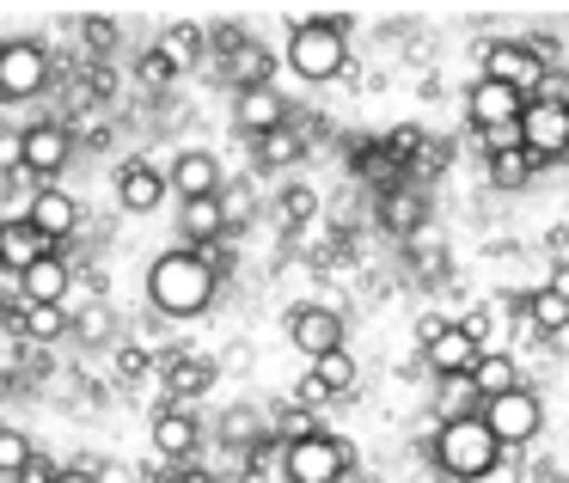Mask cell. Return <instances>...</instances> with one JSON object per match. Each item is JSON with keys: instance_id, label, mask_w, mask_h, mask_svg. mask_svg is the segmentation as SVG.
<instances>
[{"instance_id": "1", "label": "cell", "mask_w": 569, "mask_h": 483, "mask_svg": "<svg viewBox=\"0 0 569 483\" xmlns=\"http://www.w3.org/2000/svg\"><path fill=\"white\" fill-rule=\"evenodd\" d=\"M214 294H221V275L209 270V258H202L197 245H178V251H166V258H153L148 306L160 312V319H197V312L214 306Z\"/></svg>"}, {"instance_id": "2", "label": "cell", "mask_w": 569, "mask_h": 483, "mask_svg": "<svg viewBox=\"0 0 569 483\" xmlns=\"http://www.w3.org/2000/svg\"><path fill=\"white\" fill-rule=\"evenodd\" d=\"M429 453L447 483H483L496 471V459H502V441L483 429V416H447V422H435Z\"/></svg>"}, {"instance_id": "3", "label": "cell", "mask_w": 569, "mask_h": 483, "mask_svg": "<svg viewBox=\"0 0 569 483\" xmlns=\"http://www.w3.org/2000/svg\"><path fill=\"white\" fill-rule=\"evenodd\" d=\"M288 74L307 80V87H325L349 68V38H343V19H295L288 26V50H282Z\"/></svg>"}, {"instance_id": "4", "label": "cell", "mask_w": 569, "mask_h": 483, "mask_svg": "<svg viewBox=\"0 0 569 483\" xmlns=\"http://www.w3.org/2000/svg\"><path fill=\"white\" fill-rule=\"evenodd\" d=\"M478 416H483V429L502 441V453L539 441V429H545V404H539V392H527V385H508V392L483 398Z\"/></svg>"}, {"instance_id": "5", "label": "cell", "mask_w": 569, "mask_h": 483, "mask_svg": "<svg viewBox=\"0 0 569 483\" xmlns=\"http://www.w3.org/2000/svg\"><path fill=\"white\" fill-rule=\"evenodd\" d=\"M343 471H349V453L337 434L312 429L300 441H282V477L288 483H343Z\"/></svg>"}, {"instance_id": "6", "label": "cell", "mask_w": 569, "mask_h": 483, "mask_svg": "<svg viewBox=\"0 0 569 483\" xmlns=\"http://www.w3.org/2000/svg\"><path fill=\"white\" fill-rule=\"evenodd\" d=\"M50 87V50H43L38 38H13L0 43V99H38V92Z\"/></svg>"}, {"instance_id": "7", "label": "cell", "mask_w": 569, "mask_h": 483, "mask_svg": "<svg viewBox=\"0 0 569 483\" xmlns=\"http://www.w3.org/2000/svg\"><path fill=\"white\" fill-rule=\"evenodd\" d=\"M515 141L532 153V160H563L569 153V111H557V104H545V99H527L520 104V117H515Z\"/></svg>"}, {"instance_id": "8", "label": "cell", "mask_w": 569, "mask_h": 483, "mask_svg": "<svg viewBox=\"0 0 569 483\" xmlns=\"http://www.w3.org/2000/svg\"><path fill=\"white\" fill-rule=\"evenodd\" d=\"M539 74H545L539 43H490V50H483V80H502V87H515L520 99L539 87Z\"/></svg>"}, {"instance_id": "9", "label": "cell", "mask_w": 569, "mask_h": 483, "mask_svg": "<svg viewBox=\"0 0 569 483\" xmlns=\"http://www.w3.org/2000/svg\"><path fill=\"white\" fill-rule=\"evenodd\" d=\"M68 153H74V135H68L62 123H31L26 135H19V172L56 178L68 165Z\"/></svg>"}, {"instance_id": "10", "label": "cell", "mask_w": 569, "mask_h": 483, "mask_svg": "<svg viewBox=\"0 0 569 483\" xmlns=\"http://www.w3.org/2000/svg\"><path fill=\"white\" fill-rule=\"evenodd\" d=\"M520 92L515 87H502V80H483L478 74V87H471V99H466V117H471V129H515V117H520Z\"/></svg>"}, {"instance_id": "11", "label": "cell", "mask_w": 569, "mask_h": 483, "mask_svg": "<svg viewBox=\"0 0 569 483\" xmlns=\"http://www.w3.org/2000/svg\"><path fill=\"white\" fill-rule=\"evenodd\" d=\"M288 343L312 361V355H325V349L343 343V319H337L331 306H295L288 312Z\"/></svg>"}, {"instance_id": "12", "label": "cell", "mask_w": 569, "mask_h": 483, "mask_svg": "<svg viewBox=\"0 0 569 483\" xmlns=\"http://www.w3.org/2000/svg\"><path fill=\"white\" fill-rule=\"evenodd\" d=\"M166 190H178V197H214L221 190V160L209 148H184L172 160V172H166Z\"/></svg>"}, {"instance_id": "13", "label": "cell", "mask_w": 569, "mask_h": 483, "mask_svg": "<svg viewBox=\"0 0 569 483\" xmlns=\"http://www.w3.org/2000/svg\"><path fill=\"white\" fill-rule=\"evenodd\" d=\"M43 251H56L50 239L38 233V227L26 221V214H13V221H0V275H19L26 263H38Z\"/></svg>"}, {"instance_id": "14", "label": "cell", "mask_w": 569, "mask_h": 483, "mask_svg": "<svg viewBox=\"0 0 569 483\" xmlns=\"http://www.w3.org/2000/svg\"><path fill=\"white\" fill-rule=\"evenodd\" d=\"M233 123L246 129V135H263V129H282L288 123V99L276 87H246L233 99Z\"/></svg>"}, {"instance_id": "15", "label": "cell", "mask_w": 569, "mask_h": 483, "mask_svg": "<svg viewBox=\"0 0 569 483\" xmlns=\"http://www.w3.org/2000/svg\"><path fill=\"white\" fill-rule=\"evenodd\" d=\"M160 197H166V178H160V165H148V160H129L123 172H117V202H123L129 214H153V209H160Z\"/></svg>"}, {"instance_id": "16", "label": "cell", "mask_w": 569, "mask_h": 483, "mask_svg": "<svg viewBox=\"0 0 569 483\" xmlns=\"http://www.w3.org/2000/svg\"><path fill=\"white\" fill-rule=\"evenodd\" d=\"M26 221L38 227L50 245H62V239L80 227V202L62 197V190H38V197H31V209H26Z\"/></svg>"}, {"instance_id": "17", "label": "cell", "mask_w": 569, "mask_h": 483, "mask_svg": "<svg viewBox=\"0 0 569 483\" xmlns=\"http://www.w3.org/2000/svg\"><path fill=\"white\" fill-rule=\"evenodd\" d=\"M178 233H184V245H214L227 233L221 197H178Z\"/></svg>"}, {"instance_id": "18", "label": "cell", "mask_w": 569, "mask_h": 483, "mask_svg": "<svg viewBox=\"0 0 569 483\" xmlns=\"http://www.w3.org/2000/svg\"><path fill=\"white\" fill-rule=\"evenodd\" d=\"M13 282H19V300H62L74 275H68V258H62V251H43V258L26 263Z\"/></svg>"}, {"instance_id": "19", "label": "cell", "mask_w": 569, "mask_h": 483, "mask_svg": "<svg viewBox=\"0 0 569 483\" xmlns=\"http://www.w3.org/2000/svg\"><path fill=\"white\" fill-rule=\"evenodd\" d=\"M422 361H429L435 380H441V373H466L471 361H478V343H471L459 324H447L441 336H429V343H422Z\"/></svg>"}, {"instance_id": "20", "label": "cell", "mask_w": 569, "mask_h": 483, "mask_svg": "<svg viewBox=\"0 0 569 483\" xmlns=\"http://www.w3.org/2000/svg\"><path fill=\"white\" fill-rule=\"evenodd\" d=\"M197 441H202V429H197L190 410H160V416H153V446H160L166 459H190Z\"/></svg>"}, {"instance_id": "21", "label": "cell", "mask_w": 569, "mask_h": 483, "mask_svg": "<svg viewBox=\"0 0 569 483\" xmlns=\"http://www.w3.org/2000/svg\"><path fill=\"white\" fill-rule=\"evenodd\" d=\"M466 380L478 385V398H496V392H508V385H520V368H515L508 349H478V361L466 368Z\"/></svg>"}, {"instance_id": "22", "label": "cell", "mask_w": 569, "mask_h": 483, "mask_svg": "<svg viewBox=\"0 0 569 483\" xmlns=\"http://www.w3.org/2000/svg\"><path fill=\"white\" fill-rule=\"evenodd\" d=\"M221 56H227V80H233L239 92H246V87H270L276 56L263 50V43H233V50H221Z\"/></svg>"}, {"instance_id": "23", "label": "cell", "mask_w": 569, "mask_h": 483, "mask_svg": "<svg viewBox=\"0 0 569 483\" xmlns=\"http://www.w3.org/2000/svg\"><path fill=\"white\" fill-rule=\"evenodd\" d=\"M422 221H429V202H422L417 190H405V184L380 190V227L386 233H417Z\"/></svg>"}, {"instance_id": "24", "label": "cell", "mask_w": 569, "mask_h": 483, "mask_svg": "<svg viewBox=\"0 0 569 483\" xmlns=\"http://www.w3.org/2000/svg\"><path fill=\"white\" fill-rule=\"evenodd\" d=\"M532 172H539V160H532L527 148H490V184L502 190V197L527 190V184H532Z\"/></svg>"}, {"instance_id": "25", "label": "cell", "mask_w": 569, "mask_h": 483, "mask_svg": "<svg viewBox=\"0 0 569 483\" xmlns=\"http://www.w3.org/2000/svg\"><path fill=\"white\" fill-rule=\"evenodd\" d=\"M202 50H209V31H202V26H166V31H160V56L172 62V74L197 68Z\"/></svg>"}, {"instance_id": "26", "label": "cell", "mask_w": 569, "mask_h": 483, "mask_svg": "<svg viewBox=\"0 0 569 483\" xmlns=\"http://www.w3.org/2000/svg\"><path fill=\"white\" fill-rule=\"evenodd\" d=\"M19 331H26L31 343H56V336L68 331L62 300H19Z\"/></svg>"}, {"instance_id": "27", "label": "cell", "mask_w": 569, "mask_h": 483, "mask_svg": "<svg viewBox=\"0 0 569 483\" xmlns=\"http://www.w3.org/2000/svg\"><path fill=\"white\" fill-rule=\"evenodd\" d=\"M312 380H319L331 398H349V392H356V355H349L343 343L325 349V355H312Z\"/></svg>"}, {"instance_id": "28", "label": "cell", "mask_w": 569, "mask_h": 483, "mask_svg": "<svg viewBox=\"0 0 569 483\" xmlns=\"http://www.w3.org/2000/svg\"><path fill=\"white\" fill-rule=\"evenodd\" d=\"M209 380H214V361H202V355H172L166 361V392H178V398L209 392Z\"/></svg>"}, {"instance_id": "29", "label": "cell", "mask_w": 569, "mask_h": 483, "mask_svg": "<svg viewBox=\"0 0 569 483\" xmlns=\"http://www.w3.org/2000/svg\"><path fill=\"white\" fill-rule=\"evenodd\" d=\"M478 385L466 380V373H441V392H435V416H478Z\"/></svg>"}, {"instance_id": "30", "label": "cell", "mask_w": 569, "mask_h": 483, "mask_svg": "<svg viewBox=\"0 0 569 483\" xmlns=\"http://www.w3.org/2000/svg\"><path fill=\"white\" fill-rule=\"evenodd\" d=\"M263 441V416H258V404H233L221 416V446H233V453H251V446Z\"/></svg>"}, {"instance_id": "31", "label": "cell", "mask_w": 569, "mask_h": 483, "mask_svg": "<svg viewBox=\"0 0 569 483\" xmlns=\"http://www.w3.org/2000/svg\"><path fill=\"white\" fill-rule=\"evenodd\" d=\"M251 153H258V165H263V172H282V165H295L300 160V141H295V129H263V135H258V148H251Z\"/></svg>"}, {"instance_id": "32", "label": "cell", "mask_w": 569, "mask_h": 483, "mask_svg": "<svg viewBox=\"0 0 569 483\" xmlns=\"http://www.w3.org/2000/svg\"><path fill=\"white\" fill-rule=\"evenodd\" d=\"M520 312H527V319L539 324L545 336L569 324V300H563V294H551V288H527V306H520Z\"/></svg>"}, {"instance_id": "33", "label": "cell", "mask_w": 569, "mask_h": 483, "mask_svg": "<svg viewBox=\"0 0 569 483\" xmlns=\"http://www.w3.org/2000/svg\"><path fill=\"white\" fill-rule=\"evenodd\" d=\"M312 429H319V410H307V404H288L282 410V416H276V441H300V434H312Z\"/></svg>"}, {"instance_id": "34", "label": "cell", "mask_w": 569, "mask_h": 483, "mask_svg": "<svg viewBox=\"0 0 569 483\" xmlns=\"http://www.w3.org/2000/svg\"><path fill=\"white\" fill-rule=\"evenodd\" d=\"M312 214H319V190H312V184H295V190H282V221H288V227L312 221Z\"/></svg>"}, {"instance_id": "35", "label": "cell", "mask_w": 569, "mask_h": 483, "mask_svg": "<svg viewBox=\"0 0 569 483\" xmlns=\"http://www.w3.org/2000/svg\"><path fill=\"white\" fill-rule=\"evenodd\" d=\"M31 459V434H19V429H0V477H13L19 465Z\"/></svg>"}, {"instance_id": "36", "label": "cell", "mask_w": 569, "mask_h": 483, "mask_svg": "<svg viewBox=\"0 0 569 483\" xmlns=\"http://www.w3.org/2000/svg\"><path fill=\"white\" fill-rule=\"evenodd\" d=\"M527 99H545V104H557V111H569V74H563V68H545L539 87H532Z\"/></svg>"}, {"instance_id": "37", "label": "cell", "mask_w": 569, "mask_h": 483, "mask_svg": "<svg viewBox=\"0 0 569 483\" xmlns=\"http://www.w3.org/2000/svg\"><path fill=\"white\" fill-rule=\"evenodd\" d=\"M80 38H87L92 50H117V26H111V19H87V26H80Z\"/></svg>"}, {"instance_id": "38", "label": "cell", "mask_w": 569, "mask_h": 483, "mask_svg": "<svg viewBox=\"0 0 569 483\" xmlns=\"http://www.w3.org/2000/svg\"><path fill=\"white\" fill-rule=\"evenodd\" d=\"M50 477H56V465H50V459H38V453L13 471V483H50Z\"/></svg>"}, {"instance_id": "39", "label": "cell", "mask_w": 569, "mask_h": 483, "mask_svg": "<svg viewBox=\"0 0 569 483\" xmlns=\"http://www.w3.org/2000/svg\"><path fill=\"white\" fill-rule=\"evenodd\" d=\"M295 404H307V410H319V404H331V392H325V385H319V380H312V373H307V380H300V385H295Z\"/></svg>"}, {"instance_id": "40", "label": "cell", "mask_w": 569, "mask_h": 483, "mask_svg": "<svg viewBox=\"0 0 569 483\" xmlns=\"http://www.w3.org/2000/svg\"><path fill=\"white\" fill-rule=\"evenodd\" d=\"M141 80H148V87H166V80H172V62H166V56L153 50L148 62H141Z\"/></svg>"}, {"instance_id": "41", "label": "cell", "mask_w": 569, "mask_h": 483, "mask_svg": "<svg viewBox=\"0 0 569 483\" xmlns=\"http://www.w3.org/2000/svg\"><path fill=\"white\" fill-rule=\"evenodd\" d=\"M0 172H19V135H0Z\"/></svg>"}, {"instance_id": "42", "label": "cell", "mask_w": 569, "mask_h": 483, "mask_svg": "<svg viewBox=\"0 0 569 483\" xmlns=\"http://www.w3.org/2000/svg\"><path fill=\"white\" fill-rule=\"evenodd\" d=\"M92 477H99V483H136V471H129V465H104V471H92Z\"/></svg>"}, {"instance_id": "43", "label": "cell", "mask_w": 569, "mask_h": 483, "mask_svg": "<svg viewBox=\"0 0 569 483\" xmlns=\"http://www.w3.org/2000/svg\"><path fill=\"white\" fill-rule=\"evenodd\" d=\"M447 331V319H435V312H429V319H417V343H429V336H441Z\"/></svg>"}, {"instance_id": "44", "label": "cell", "mask_w": 569, "mask_h": 483, "mask_svg": "<svg viewBox=\"0 0 569 483\" xmlns=\"http://www.w3.org/2000/svg\"><path fill=\"white\" fill-rule=\"evenodd\" d=\"M50 483H99V477H92V471L87 465H68V471H56V477Z\"/></svg>"}, {"instance_id": "45", "label": "cell", "mask_w": 569, "mask_h": 483, "mask_svg": "<svg viewBox=\"0 0 569 483\" xmlns=\"http://www.w3.org/2000/svg\"><path fill=\"white\" fill-rule=\"evenodd\" d=\"M545 288H551V294H563V300H569V263H557V270H551V282H545Z\"/></svg>"}, {"instance_id": "46", "label": "cell", "mask_w": 569, "mask_h": 483, "mask_svg": "<svg viewBox=\"0 0 569 483\" xmlns=\"http://www.w3.org/2000/svg\"><path fill=\"white\" fill-rule=\"evenodd\" d=\"M80 331H87V336H104V312H99V306H92V312H87V319H80Z\"/></svg>"}, {"instance_id": "47", "label": "cell", "mask_w": 569, "mask_h": 483, "mask_svg": "<svg viewBox=\"0 0 569 483\" xmlns=\"http://www.w3.org/2000/svg\"><path fill=\"white\" fill-rule=\"evenodd\" d=\"M178 483H214V477H202V471H184V477H178Z\"/></svg>"}, {"instance_id": "48", "label": "cell", "mask_w": 569, "mask_h": 483, "mask_svg": "<svg viewBox=\"0 0 569 483\" xmlns=\"http://www.w3.org/2000/svg\"><path fill=\"white\" fill-rule=\"evenodd\" d=\"M136 483H153V477H136Z\"/></svg>"}]
</instances>
